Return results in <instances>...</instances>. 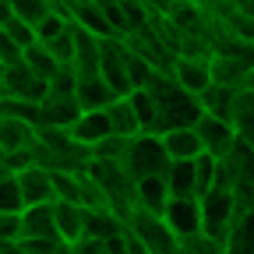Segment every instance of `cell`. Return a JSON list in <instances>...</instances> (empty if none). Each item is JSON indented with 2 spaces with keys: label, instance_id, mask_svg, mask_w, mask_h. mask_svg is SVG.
I'll return each instance as SVG.
<instances>
[{
  "label": "cell",
  "instance_id": "1",
  "mask_svg": "<svg viewBox=\"0 0 254 254\" xmlns=\"http://www.w3.org/2000/svg\"><path fill=\"white\" fill-rule=\"evenodd\" d=\"M85 173L92 177V184L103 190L106 208L120 219L131 215L134 208V177L124 170V163H106V159H88Z\"/></svg>",
  "mask_w": 254,
  "mask_h": 254
},
{
  "label": "cell",
  "instance_id": "2",
  "mask_svg": "<svg viewBox=\"0 0 254 254\" xmlns=\"http://www.w3.org/2000/svg\"><path fill=\"white\" fill-rule=\"evenodd\" d=\"M124 230L134 244H141L148 254H177L180 240L173 237V230L163 222V215H152L141 208H131V215L124 219Z\"/></svg>",
  "mask_w": 254,
  "mask_h": 254
},
{
  "label": "cell",
  "instance_id": "3",
  "mask_svg": "<svg viewBox=\"0 0 254 254\" xmlns=\"http://www.w3.org/2000/svg\"><path fill=\"white\" fill-rule=\"evenodd\" d=\"M170 166V155L163 152V141L152 131H138L131 141H127V152H124V170L131 173L134 180L141 177H155V173H166Z\"/></svg>",
  "mask_w": 254,
  "mask_h": 254
},
{
  "label": "cell",
  "instance_id": "4",
  "mask_svg": "<svg viewBox=\"0 0 254 254\" xmlns=\"http://www.w3.org/2000/svg\"><path fill=\"white\" fill-rule=\"evenodd\" d=\"M46 92H50V85L32 74L21 64V57L11 60V64H0V95H4V99H21V103L39 106Z\"/></svg>",
  "mask_w": 254,
  "mask_h": 254
},
{
  "label": "cell",
  "instance_id": "5",
  "mask_svg": "<svg viewBox=\"0 0 254 254\" xmlns=\"http://www.w3.org/2000/svg\"><path fill=\"white\" fill-rule=\"evenodd\" d=\"M208 81L226 88H251L254 60L251 53H212L208 57Z\"/></svg>",
  "mask_w": 254,
  "mask_h": 254
},
{
  "label": "cell",
  "instance_id": "6",
  "mask_svg": "<svg viewBox=\"0 0 254 254\" xmlns=\"http://www.w3.org/2000/svg\"><path fill=\"white\" fill-rule=\"evenodd\" d=\"M124 60H127V50H124L120 36H99V78H103L117 95H127V92H131Z\"/></svg>",
  "mask_w": 254,
  "mask_h": 254
},
{
  "label": "cell",
  "instance_id": "7",
  "mask_svg": "<svg viewBox=\"0 0 254 254\" xmlns=\"http://www.w3.org/2000/svg\"><path fill=\"white\" fill-rule=\"evenodd\" d=\"M163 222L173 230L177 240H187L201 233V208H198V198H170L166 208H163Z\"/></svg>",
  "mask_w": 254,
  "mask_h": 254
},
{
  "label": "cell",
  "instance_id": "8",
  "mask_svg": "<svg viewBox=\"0 0 254 254\" xmlns=\"http://www.w3.org/2000/svg\"><path fill=\"white\" fill-rule=\"evenodd\" d=\"M81 113L78 99H74V92L71 95H60V92H46L43 95V103L36 106V127H64L67 131L71 120Z\"/></svg>",
  "mask_w": 254,
  "mask_h": 254
},
{
  "label": "cell",
  "instance_id": "9",
  "mask_svg": "<svg viewBox=\"0 0 254 254\" xmlns=\"http://www.w3.org/2000/svg\"><path fill=\"white\" fill-rule=\"evenodd\" d=\"M194 134H198V141H201V152H208V155H226L230 152V145H233V138H237V131L226 124V120H219V117H212V113H201L198 120H194Z\"/></svg>",
  "mask_w": 254,
  "mask_h": 254
},
{
  "label": "cell",
  "instance_id": "10",
  "mask_svg": "<svg viewBox=\"0 0 254 254\" xmlns=\"http://www.w3.org/2000/svg\"><path fill=\"white\" fill-rule=\"evenodd\" d=\"M198 208H201V226H230L237 219V205L226 187H208L205 194H198Z\"/></svg>",
  "mask_w": 254,
  "mask_h": 254
},
{
  "label": "cell",
  "instance_id": "11",
  "mask_svg": "<svg viewBox=\"0 0 254 254\" xmlns=\"http://www.w3.org/2000/svg\"><path fill=\"white\" fill-rule=\"evenodd\" d=\"M18 222H21V237L18 240H60L57 226H53V201L25 205L18 212Z\"/></svg>",
  "mask_w": 254,
  "mask_h": 254
},
{
  "label": "cell",
  "instance_id": "12",
  "mask_svg": "<svg viewBox=\"0 0 254 254\" xmlns=\"http://www.w3.org/2000/svg\"><path fill=\"white\" fill-rule=\"evenodd\" d=\"M18 180V190H21V201L25 205H43V201H53V187H50V170L43 166H25L14 173Z\"/></svg>",
  "mask_w": 254,
  "mask_h": 254
},
{
  "label": "cell",
  "instance_id": "13",
  "mask_svg": "<svg viewBox=\"0 0 254 254\" xmlns=\"http://www.w3.org/2000/svg\"><path fill=\"white\" fill-rule=\"evenodd\" d=\"M53 226L60 244H74L85 237V205L78 201H53Z\"/></svg>",
  "mask_w": 254,
  "mask_h": 254
},
{
  "label": "cell",
  "instance_id": "14",
  "mask_svg": "<svg viewBox=\"0 0 254 254\" xmlns=\"http://www.w3.org/2000/svg\"><path fill=\"white\" fill-rule=\"evenodd\" d=\"M170 78H173L184 92L198 95V92L208 85V60H198V57H173Z\"/></svg>",
  "mask_w": 254,
  "mask_h": 254
},
{
  "label": "cell",
  "instance_id": "15",
  "mask_svg": "<svg viewBox=\"0 0 254 254\" xmlns=\"http://www.w3.org/2000/svg\"><path fill=\"white\" fill-rule=\"evenodd\" d=\"M74 99H78L81 113H85V110H106V106L117 99V92H113L99 74H81L78 85H74Z\"/></svg>",
  "mask_w": 254,
  "mask_h": 254
},
{
  "label": "cell",
  "instance_id": "16",
  "mask_svg": "<svg viewBox=\"0 0 254 254\" xmlns=\"http://www.w3.org/2000/svg\"><path fill=\"white\" fill-rule=\"evenodd\" d=\"M166 201H170V190H166V180H163V173L134 180V208H141V212H152V215H163Z\"/></svg>",
  "mask_w": 254,
  "mask_h": 254
},
{
  "label": "cell",
  "instance_id": "17",
  "mask_svg": "<svg viewBox=\"0 0 254 254\" xmlns=\"http://www.w3.org/2000/svg\"><path fill=\"white\" fill-rule=\"evenodd\" d=\"M67 134H71V141H78V145L92 148L99 138H106V134H110L106 113H103V110H85V113H78V117L71 120V127H67Z\"/></svg>",
  "mask_w": 254,
  "mask_h": 254
},
{
  "label": "cell",
  "instance_id": "18",
  "mask_svg": "<svg viewBox=\"0 0 254 254\" xmlns=\"http://www.w3.org/2000/svg\"><path fill=\"white\" fill-rule=\"evenodd\" d=\"M36 141V124L25 117L0 113V152H18Z\"/></svg>",
  "mask_w": 254,
  "mask_h": 254
},
{
  "label": "cell",
  "instance_id": "19",
  "mask_svg": "<svg viewBox=\"0 0 254 254\" xmlns=\"http://www.w3.org/2000/svg\"><path fill=\"white\" fill-rule=\"evenodd\" d=\"M71 32H74V57H71V64H74L78 78L81 74H99V36H92V32H85L78 25H71Z\"/></svg>",
  "mask_w": 254,
  "mask_h": 254
},
{
  "label": "cell",
  "instance_id": "20",
  "mask_svg": "<svg viewBox=\"0 0 254 254\" xmlns=\"http://www.w3.org/2000/svg\"><path fill=\"white\" fill-rule=\"evenodd\" d=\"M159 141H163V152L170 159H194L201 152V141L194 134V127H170V131H159Z\"/></svg>",
  "mask_w": 254,
  "mask_h": 254
},
{
  "label": "cell",
  "instance_id": "21",
  "mask_svg": "<svg viewBox=\"0 0 254 254\" xmlns=\"http://www.w3.org/2000/svg\"><path fill=\"white\" fill-rule=\"evenodd\" d=\"M163 180H166L170 198H198L194 194V163L190 159H170Z\"/></svg>",
  "mask_w": 254,
  "mask_h": 254
},
{
  "label": "cell",
  "instance_id": "22",
  "mask_svg": "<svg viewBox=\"0 0 254 254\" xmlns=\"http://www.w3.org/2000/svg\"><path fill=\"white\" fill-rule=\"evenodd\" d=\"M222 254H254V212L237 215L222 240Z\"/></svg>",
  "mask_w": 254,
  "mask_h": 254
},
{
  "label": "cell",
  "instance_id": "23",
  "mask_svg": "<svg viewBox=\"0 0 254 254\" xmlns=\"http://www.w3.org/2000/svg\"><path fill=\"white\" fill-rule=\"evenodd\" d=\"M233 92L237 88H226V85H205L194 99H198V106H201V113H212V117H219V120H226L230 124V106H233Z\"/></svg>",
  "mask_w": 254,
  "mask_h": 254
},
{
  "label": "cell",
  "instance_id": "24",
  "mask_svg": "<svg viewBox=\"0 0 254 254\" xmlns=\"http://www.w3.org/2000/svg\"><path fill=\"white\" fill-rule=\"evenodd\" d=\"M103 113H106V124H110V134H120V138L138 134V117H134L131 103H127V95H117Z\"/></svg>",
  "mask_w": 254,
  "mask_h": 254
},
{
  "label": "cell",
  "instance_id": "25",
  "mask_svg": "<svg viewBox=\"0 0 254 254\" xmlns=\"http://www.w3.org/2000/svg\"><path fill=\"white\" fill-rule=\"evenodd\" d=\"M124 233V219L113 215L110 208H85V237H95V240H110Z\"/></svg>",
  "mask_w": 254,
  "mask_h": 254
},
{
  "label": "cell",
  "instance_id": "26",
  "mask_svg": "<svg viewBox=\"0 0 254 254\" xmlns=\"http://www.w3.org/2000/svg\"><path fill=\"white\" fill-rule=\"evenodd\" d=\"M21 64H25L36 78H43V81H50L53 71H57V60L50 57V50H46L43 43H28V46L21 50Z\"/></svg>",
  "mask_w": 254,
  "mask_h": 254
},
{
  "label": "cell",
  "instance_id": "27",
  "mask_svg": "<svg viewBox=\"0 0 254 254\" xmlns=\"http://www.w3.org/2000/svg\"><path fill=\"white\" fill-rule=\"evenodd\" d=\"M127 103H131L134 117H138V131H152L155 134V99L148 88H131L127 92Z\"/></svg>",
  "mask_w": 254,
  "mask_h": 254
},
{
  "label": "cell",
  "instance_id": "28",
  "mask_svg": "<svg viewBox=\"0 0 254 254\" xmlns=\"http://www.w3.org/2000/svg\"><path fill=\"white\" fill-rule=\"evenodd\" d=\"M50 187H53V201H78L81 205V180H78V173L53 170L50 173Z\"/></svg>",
  "mask_w": 254,
  "mask_h": 254
},
{
  "label": "cell",
  "instance_id": "29",
  "mask_svg": "<svg viewBox=\"0 0 254 254\" xmlns=\"http://www.w3.org/2000/svg\"><path fill=\"white\" fill-rule=\"evenodd\" d=\"M25 208V201H21V190H18V180H14V173H0V215H18Z\"/></svg>",
  "mask_w": 254,
  "mask_h": 254
},
{
  "label": "cell",
  "instance_id": "30",
  "mask_svg": "<svg viewBox=\"0 0 254 254\" xmlns=\"http://www.w3.org/2000/svg\"><path fill=\"white\" fill-rule=\"evenodd\" d=\"M131 138H120V134H106L88 148V159H106V163H124V152Z\"/></svg>",
  "mask_w": 254,
  "mask_h": 254
},
{
  "label": "cell",
  "instance_id": "31",
  "mask_svg": "<svg viewBox=\"0 0 254 254\" xmlns=\"http://www.w3.org/2000/svg\"><path fill=\"white\" fill-rule=\"evenodd\" d=\"M7 4H11V14L28 25H36L39 18H46L53 11V0H7Z\"/></svg>",
  "mask_w": 254,
  "mask_h": 254
},
{
  "label": "cell",
  "instance_id": "32",
  "mask_svg": "<svg viewBox=\"0 0 254 254\" xmlns=\"http://www.w3.org/2000/svg\"><path fill=\"white\" fill-rule=\"evenodd\" d=\"M124 50H127V46H124ZM124 67H127V81H131V88H145V85L152 81V74H155L152 64H148V60H141V57H134L131 50H127Z\"/></svg>",
  "mask_w": 254,
  "mask_h": 254
},
{
  "label": "cell",
  "instance_id": "33",
  "mask_svg": "<svg viewBox=\"0 0 254 254\" xmlns=\"http://www.w3.org/2000/svg\"><path fill=\"white\" fill-rule=\"evenodd\" d=\"M67 25H71V21L64 18L57 7H53L46 18H39L36 25H32V32H36V43H50V39H53V36H60V32L67 28Z\"/></svg>",
  "mask_w": 254,
  "mask_h": 254
},
{
  "label": "cell",
  "instance_id": "34",
  "mask_svg": "<svg viewBox=\"0 0 254 254\" xmlns=\"http://www.w3.org/2000/svg\"><path fill=\"white\" fill-rule=\"evenodd\" d=\"M46 50H50V57L57 60V64H71V57H74V32H71V25L60 32V36H53L50 43H43Z\"/></svg>",
  "mask_w": 254,
  "mask_h": 254
},
{
  "label": "cell",
  "instance_id": "35",
  "mask_svg": "<svg viewBox=\"0 0 254 254\" xmlns=\"http://www.w3.org/2000/svg\"><path fill=\"white\" fill-rule=\"evenodd\" d=\"M194 194H205V190L212 187V170H215V155H208V152H198L194 159Z\"/></svg>",
  "mask_w": 254,
  "mask_h": 254
},
{
  "label": "cell",
  "instance_id": "36",
  "mask_svg": "<svg viewBox=\"0 0 254 254\" xmlns=\"http://www.w3.org/2000/svg\"><path fill=\"white\" fill-rule=\"evenodd\" d=\"M46 85H50V92L71 95V92H74V85H78V71H74V64H57V71H53V78H50Z\"/></svg>",
  "mask_w": 254,
  "mask_h": 254
},
{
  "label": "cell",
  "instance_id": "37",
  "mask_svg": "<svg viewBox=\"0 0 254 254\" xmlns=\"http://www.w3.org/2000/svg\"><path fill=\"white\" fill-rule=\"evenodd\" d=\"M0 28H4V36H7L18 50H25L28 43H36V32H32V25H28V21H21V18H7Z\"/></svg>",
  "mask_w": 254,
  "mask_h": 254
},
{
  "label": "cell",
  "instance_id": "38",
  "mask_svg": "<svg viewBox=\"0 0 254 254\" xmlns=\"http://www.w3.org/2000/svg\"><path fill=\"white\" fill-rule=\"evenodd\" d=\"M120 11H124V25H127V32L148 25V11L138 4V0H120Z\"/></svg>",
  "mask_w": 254,
  "mask_h": 254
},
{
  "label": "cell",
  "instance_id": "39",
  "mask_svg": "<svg viewBox=\"0 0 254 254\" xmlns=\"http://www.w3.org/2000/svg\"><path fill=\"white\" fill-rule=\"evenodd\" d=\"M71 254H110L106 251V240H95V237H81L71 244Z\"/></svg>",
  "mask_w": 254,
  "mask_h": 254
},
{
  "label": "cell",
  "instance_id": "40",
  "mask_svg": "<svg viewBox=\"0 0 254 254\" xmlns=\"http://www.w3.org/2000/svg\"><path fill=\"white\" fill-rule=\"evenodd\" d=\"M138 4L148 11V18H166L170 7H173V0H138Z\"/></svg>",
  "mask_w": 254,
  "mask_h": 254
},
{
  "label": "cell",
  "instance_id": "41",
  "mask_svg": "<svg viewBox=\"0 0 254 254\" xmlns=\"http://www.w3.org/2000/svg\"><path fill=\"white\" fill-rule=\"evenodd\" d=\"M0 254H25V251H21L18 240H14V244H0Z\"/></svg>",
  "mask_w": 254,
  "mask_h": 254
},
{
  "label": "cell",
  "instance_id": "42",
  "mask_svg": "<svg viewBox=\"0 0 254 254\" xmlns=\"http://www.w3.org/2000/svg\"><path fill=\"white\" fill-rule=\"evenodd\" d=\"M127 254H148V251H145V247H141V244H134V240H131V237H127Z\"/></svg>",
  "mask_w": 254,
  "mask_h": 254
},
{
  "label": "cell",
  "instance_id": "43",
  "mask_svg": "<svg viewBox=\"0 0 254 254\" xmlns=\"http://www.w3.org/2000/svg\"><path fill=\"white\" fill-rule=\"evenodd\" d=\"M53 254H71V244H57V247H53Z\"/></svg>",
  "mask_w": 254,
  "mask_h": 254
}]
</instances>
